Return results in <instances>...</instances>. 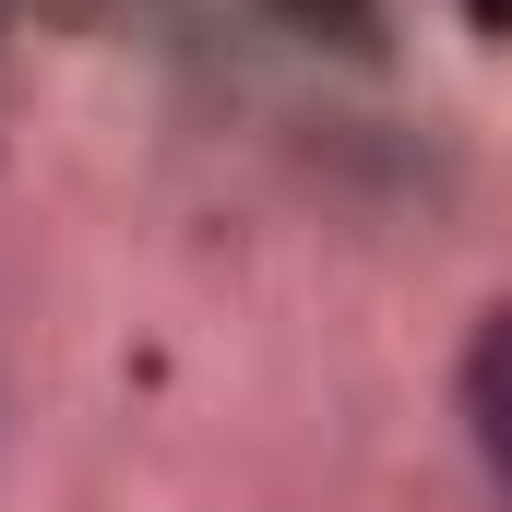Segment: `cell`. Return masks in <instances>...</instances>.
<instances>
[{
    "instance_id": "6da1fadb",
    "label": "cell",
    "mask_w": 512,
    "mask_h": 512,
    "mask_svg": "<svg viewBox=\"0 0 512 512\" xmlns=\"http://www.w3.org/2000/svg\"><path fill=\"white\" fill-rule=\"evenodd\" d=\"M465 429H477V453H489V477L512 489V298L465 334Z\"/></svg>"
}]
</instances>
